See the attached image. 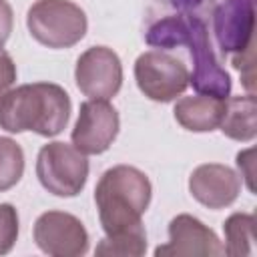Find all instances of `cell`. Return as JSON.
Masks as SVG:
<instances>
[{"label": "cell", "instance_id": "cell-16", "mask_svg": "<svg viewBox=\"0 0 257 257\" xmlns=\"http://www.w3.org/2000/svg\"><path fill=\"white\" fill-rule=\"evenodd\" d=\"M94 253L102 257H141L147 253V233L145 229H139L120 235H106L96 245Z\"/></svg>", "mask_w": 257, "mask_h": 257}, {"label": "cell", "instance_id": "cell-9", "mask_svg": "<svg viewBox=\"0 0 257 257\" xmlns=\"http://www.w3.org/2000/svg\"><path fill=\"white\" fill-rule=\"evenodd\" d=\"M118 128L120 118L116 108L108 100L88 98L80 104L70 141L82 155H102L114 143Z\"/></svg>", "mask_w": 257, "mask_h": 257}, {"label": "cell", "instance_id": "cell-2", "mask_svg": "<svg viewBox=\"0 0 257 257\" xmlns=\"http://www.w3.org/2000/svg\"><path fill=\"white\" fill-rule=\"evenodd\" d=\"M151 181L141 169L131 165L106 169L94 187V203L104 235L145 229L141 219L151 205Z\"/></svg>", "mask_w": 257, "mask_h": 257}, {"label": "cell", "instance_id": "cell-12", "mask_svg": "<svg viewBox=\"0 0 257 257\" xmlns=\"http://www.w3.org/2000/svg\"><path fill=\"white\" fill-rule=\"evenodd\" d=\"M189 193L203 207L219 211L237 201L241 193V179L227 165L205 163L193 169L189 177Z\"/></svg>", "mask_w": 257, "mask_h": 257}, {"label": "cell", "instance_id": "cell-18", "mask_svg": "<svg viewBox=\"0 0 257 257\" xmlns=\"http://www.w3.org/2000/svg\"><path fill=\"white\" fill-rule=\"evenodd\" d=\"M18 239V211L10 203H0V255L12 251Z\"/></svg>", "mask_w": 257, "mask_h": 257}, {"label": "cell", "instance_id": "cell-22", "mask_svg": "<svg viewBox=\"0 0 257 257\" xmlns=\"http://www.w3.org/2000/svg\"><path fill=\"white\" fill-rule=\"evenodd\" d=\"M237 167H239V171H241V177L247 179L249 191L253 193V191H255L253 181H251V179H253V149H247V151L237 153Z\"/></svg>", "mask_w": 257, "mask_h": 257}, {"label": "cell", "instance_id": "cell-20", "mask_svg": "<svg viewBox=\"0 0 257 257\" xmlns=\"http://www.w3.org/2000/svg\"><path fill=\"white\" fill-rule=\"evenodd\" d=\"M14 82H16V64L8 52L0 50V96L8 92Z\"/></svg>", "mask_w": 257, "mask_h": 257}, {"label": "cell", "instance_id": "cell-14", "mask_svg": "<svg viewBox=\"0 0 257 257\" xmlns=\"http://www.w3.org/2000/svg\"><path fill=\"white\" fill-rule=\"evenodd\" d=\"M257 104L253 92L243 96H229L225 100V112L221 118V133L239 143H251L257 135Z\"/></svg>", "mask_w": 257, "mask_h": 257}, {"label": "cell", "instance_id": "cell-21", "mask_svg": "<svg viewBox=\"0 0 257 257\" xmlns=\"http://www.w3.org/2000/svg\"><path fill=\"white\" fill-rule=\"evenodd\" d=\"M12 26H14V12H12V6L8 4V0H0V50L4 48V44H6L8 38H10Z\"/></svg>", "mask_w": 257, "mask_h": 257}, {"label": "cell", "instance_id": "cell-17", "mask_svg": "<svg viewBox=\"0 0 257 257\" xmlns=\"http://www.w3.org/2000/svg\"><path fill=\"white\" fill-rule=\"evenodd\" d=\"M22 175H24L22 147L10 137H0V193L16 187Z\"/></svg>", "mask_w": 257, "mask_h": 257}, {"label": "cell", "instance_id": "cell-8", "mask_svg": "<svg viewBox=\"0 0 257 257\" xmlns=\"http://www.w3.org/2000/svg\"><path fill=\"white\" fill-rule=\"evenodd\" d=\"M34 243L50 257H80L88 251V231L66 211H46L34 221Z\"/></svg>", "mask_w": 257, "mask_h": 257}, {"label": "cell", "instance_id": "cell-11", "mask_svg": "<svg viewBox=\"0 0 257 257\" xmlns=\"http://www.w3.org/2000/svg\"><path fill=\"white\" fill-rule=\"evenodd\" d=\"M157 257H221L223 243L201 219L181 213L169 223V241L155 249Z\"/></svg>", "mask_w": 257, "mask_h": 257}, {"label": "cell", "instance_id": "cell-1", "mask_svg": "<svg viewBox=\"0 0 257 257\" xmlns=\"http://www.w3.org/2000/svg\"><path fill=\"white\" fill-rule=\"evenodd\" d=\"M70 110V96L60 84H20L0 96V128L14 135L32 131L50 139L66 128Z\"/></svg>", "mask_w": 257, "mask_h": 257}, {"label": "cell", "instance_id": "cell-13", "mask_svg": "<svg viewBox=\"0 0 257 257\" xmlns=\"http://www.w3.org/2000/svg\"><path fill=\"white\" fill-rule=\"evenodd\" d=\"M227 98H215L209 94L183 96L175 102V120L191 133H211L219 128Z\"/></svg>", "mask_w": 257, "mask_h": 257}, {"label": "cell", "instance_id": "cell-3", "mask_svg": "<svg viewBox=\"0 0 257 257\" xmlns=\"http://www.w3.org/2000/svg\"><path fill=\"white\" fill-rule=\"evenodd\" d=\"M30 36L48 48H70L78 44L88 28L84 10L72 0H36L26 12Z\"/></svg>", "mask_w": 257, "mask_h": 257}, {"label": "cell", "instance_id": "cell-5", "mask_svg": "<svg viewBox=\"0 0 257 257\" xmlns=\"http://www.w3.org/2000/svg\"><path fill=\"white\" fill-rule=\"evenodd\" d=\"M185 44L193 60V72L189 74V84L197 94H209L215 98L231 96V76L217 60L207 22L201 16H189V28Z\"/></svg>", "mask_w": 257, "mask_h": 257}, {"label": "cell", "instance_id": "cell-7", "mask_svg": "<svg viewBox=\"0 0 257 257\" xmlns=\"http://www.w3.org/2000/svg\"><path fill=\"white\" fill-rule=\"evenodd\" d=\"M78 90L88 98L110 100L122 86V64L118 54L108 46H90L74 66Z\"/></svg>", "mask_w": 257, "mask_h": 257}, {"label": "cell", "instance_id": "cell-6", "mask_svg": "<svg viewBox=\"0 0 257 257\" xmlns=\"http://www.w3.org/2000/svg\"><path fill=\"white\" fill-rule=\"evenodd\" d=\"M135 80L147 98L171 102L189 86V70L169 52L147 50L135 60Z\"/></svg>", "mask_w": 257, "mask_h": 257}, {"label": "cell", "instance_id": "cell-10", "mask_svg": "<svg viewBox=\"0 0 257 257\" xmlns=\"http://www.w3.org/2000/svg\"><path fill=\"white\" fill-rule=\"evenodd\" d=\"M211 12L213 34L225 56L253 50L255 0H217Z\"/></svg>", "mask_w": 257, "mask_h": 257}, {"label": "cell", "instance_id": "cell-19", "mask_svg": "<svg viewBox=\"0 0 257 257\" xmlns=\"http://www.w3.org/2000/svg\"><path fill=\"white\" fill-rule=\"evenodd\" d=\"M165 4L171 8V14L175 16H201L207 10H213L217 0H165Z\"/></svg>", "mask_w": 257, "mask_h": 257}, {"label": "cell", "instance_id": "cell-4", "mask_svg": "<svg viewBox=\"0 0 257 257\" xmlns=\"http://www.w3.org/2000/svg\"><path fill=\"white\" fill-rule=\"evenodd\" d=\"M88 169L86 155L62 141L46 143L36 157V177L56 197H76L86 185Z\"/></svg>", "mask_w": 257, "mask_h": 257}, {"label": "cell", "instance_id": "cell-15", "mask_svg": "<svg viewBox=\"0 0 257 257\" xmlns=\"http://www.w3.org/2000/svg\"><path fill=\"white\" fill-rule=\"evenodd\" d=\"M253 227L255 217L251 213H233L223 223L225 233V255L229 257H245L253 253Z\"/></svg>", "mask_w": 257, "mask_h": 257}]
</instances>
